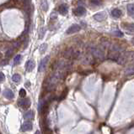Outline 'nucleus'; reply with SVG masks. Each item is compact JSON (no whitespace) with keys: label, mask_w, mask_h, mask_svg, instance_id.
<instances>
[{"label":"nucleus","mask_w":134,"mask_h":134,"mask_svg":"<svg viewBox=\"0 0 134 134\" xmlns=\"http://www.w3.org/2000/svg\"><path fill=\"white\" fill-rule=\"evenodd\" d=\"M80 56V52L73 48H68L62 53V56L67 60H76Z\"/></svg>","instance_id":"1"},{"label":"nucleus","mask_w":134,"mask_h":134,"mask_svg":"<svg viewBox=\"0 0 134 134\" xmlns=\"http://www.w3.org/2000/svg\"><path fill=\"white\" fill-rule=\"evenodd\" d=\"M89 51L92 56H93L95 59L99 60H103L105 59V53L100 48L95 46H92L89 49Z\"/></svg>","instance_id":"2"},{"label":"nucleus","mask_w":134,"mask_h":134,"mask_svg":"<svg viewBox=\"0 0 134 134\" xmlns=\"http://www.w3.org/2000/svg\"><path fill=\"white\" fill-rule=\"evenodd\" d=\"M49 59H50V56H47L41 60V61L40 62V65H39V68H38V70L40 72H43L44 70H46L47 63H48V61H49Z\"/></svg>","instance_id":"3"},{"label":"nucleus","mask_w":134,"mask_h":134,"mask_svg":"<svg viewBox=\"0 0 134 134\" xmlns=\"http://www.w3.org/2000/svg\"><path fill=\"white\" fill-rule=\"evenodd\" d=\"M81 30V27L78 24H72L66 31L67 35H72V34L77 33Z\"/></svg>","instance_id":"4"},{"label":"nucleus","mask_w":134,"mask_h":134,"mask_svg":"<svg viewBox=\"0 0 134 134\" xmlns=\"http://www.w3.org/2000/svg\"><path fill=\"white\" fill-rule=\"evenodd\" d=\"M18 105L22 107V108H28L30 106V100L29 98H25V99H21L18 101Z\"/></svg>","instance_id":"5"},{"label":"nucleus","mask_w":134,"mask_h":134,"mask_svg":"<svg viewBox=\"0 0 134 134\" xmlns=\"http://www.w3.org/2000/svg\"><path fill=\"white\" fill-rule=\"evenodd\" d=\"M106 17H107V14L106 12H100V13H98V14L94 15V19L96 21H99V22L106 20Z\"/></svg>","instance_id":"6"},{"label":"nucleus","mask_w":134,"mask_h":134,"mask_svg":"<svg viewBox=\"0 0 134 134\" xmlns=\"http://www.w3.org/2000/svg\"><path fill=\"white\" fill-rule=\"evenodd\" d=\"M74 14L77 15V16H83L86 14V9L82 6H78L76 8V9L74 10Z\"/></svg>","instance_id":"7"},{"label":"nucleus","mask_w":134,"mask_h":134,"mask_svg":"<svg viewBox=\"0 0 134 134\" xmlns=\"http://www.w3.org/2000/svg\"><path fill=\"white\" fill-rule=\"evenodd\" d=\"M35 61L32 60H28L27 62H26V64H25V70H26V71H28V72H30V71H32V70H34V68H35Z\"/></svg>","instance_id":"8"},{"label":"nucleus","mask_w":134,"mask_h":134,"mask_svg":"<svg viewBox=\"0 0 134 134\" xmlns=\"http://www.w3.org/2000/svg\"><path fill=\"white\" fill-rule=\"evenodd\" d=\"M58 12L60 13V14L63 15V16H65L68 12V7L67 4H61L58 8Z\"/></svg>","instance_id":"9"},{"label":"nucleus","mask_w":134,"mask_h":134,"mask_svg":"<svg viewBox=\"0 0 134 134\" xmlns=\"http://www.w3.org/2000/svg\"><path fill=\"white\" fill-rule=\"evenodd\" d=\"M32 127H33V125L30 122H25L22 125L21 129H22L23 132H28V131L32 130Z\"/></svg>","instance_id":"10"},{"label":"nucleus","mask_w":134,"mask_h":134,"mask_svg":"<svg viewBox=\"0 0 134 134\" xmlns=\"http://www.w3.org/2000/svg\"><path fill=\"white\" fill-rule=\"evenodd\" d=\"M34 117H35V114H34L33 111H28L27 112H25L24 114V118L25 120H27V122H30V121L34 119Z\"/></svg>","instance_id":"11"},{"label":"nucleus","mask_w":134,"mask_h":134,"mask_svg":"<svg viewBox=\"0 0 134 134\" xmlns=\"http://www.w3.org/2000/svg\"><path fill=\"white\" fill-rule=\"evenodd\" d=\"M4 96L6 97L7 99H13L14 96V94L13 93V91L11 90H9V89H6V90H4Z\"/></svg>","instance_id":"12"},{"label":"nucleus","mask_w":134,"mask_h":134,"mask_svg":"<svg viewBox=\"0 0 134 134\" xmlns=\"http://www.w3.org/2000/svg\"><path fill=\"white\" fill-rule=\"evenodd\" d=\"M122 11H121L119 9H114L111 11L112 17L115 18V19H118V18H120L121 16H122Z\"/></svg>","instance_id":"13"},{"label":"nucleus","mask_w":134,"mask_h":134,"mask_svg":"<svg viewBox=\"0 0 134 134\" xmlns=\"http://www.w3.org/2000/svg\"><path fill=\"white\" fill-rule=\"evenodd\" d=\"M124 28L128 34H134V23H127Z\"/></svg>","instance_id":"14"},{"label":"nucleus","mask_w":134,"mask_h":134,"mask_svg":"<svg viewBox=\"0 0 134 134\" xmlns=\"http://www.w3.org/2000/svg\"><path fill=\"white\" fill-rule=\"evenodd\" d=\"M127 9L128 14H129L130 16L134 18V4H128L127 7Z\"/></svg>","instance_id":"15"},{"label":"nucleus","mask_w":134,"mask_h":134,"mask_svg":"<svg viewBox=\"0 0 134 134\" xmlns=\"http://www.w3.org/2000/svg\"><path fill=\"white\" fill-rule=\"evenodd\" d=\"M125 75H134V65H131V66L127 67V69L125 70Z\"/></svg>","instance_id":"16"},{"label":"nucleus","mask_w":134,"mask_h":134,"mask_svg":"<svg viewBox=\"0 0 134 134\" xmlns=\"http://www.w3.org/2000/svg\"><path fill=\"white\" fill-rule=\"evenodd\" d=\"M41 9H42L43 11L46 12L48 10V2L47 1H41Z\"/></svg>","instance_id":"17"},{"label":"nucleus","mask_w":134,"mask_h":134,"mask_svg":"<svg viewBox=\"0 0 134 134\" xmlns=\"http://www.w3.org/2000/svg\"><path fill=\"white\" fill-rule=\"evenodd\" d=\"M12 80H13V81H14V82H15V83H19L20 81V80H21V77H20V75L14 74V75H13Z\"/></svg>","instance_id":"18"},{"label":"nucleus","mask_w":134,"mask_h":134,"mask_svg":"<svg viewBox=\"0 0 134 134\" xmlns=\"http://www.w3.org/2000/svg\"><path fill=\"white\" fill-rule=\"evenodd\" d=\"M21 59H22V56H20V55H18V56H16L14 57V65H19L20 61H21Z\"/></svg>","instance_id":"19"},{"label":"nucleus","mask_w":134,"mask_h":134,"mask_svg":"<svg viewBox=\"0 0 134 134\" xmlns=\"http://www.w3.org/2000/svg\"><path fill=\"white\" fill-rule=\"evenodd\" d=\"M46 49H47V44L46 43H44L40 46V48H39V51H40L41 54H44L45 51L46 50Z\"/></svg>","instance_id":"20"},{"label":"nucleus","mask_w":134,"mask_h":134,"mask_svg":"<svg viewBox=\"0 0 134 134\" xmlns=\"http://www.w3.org/2000/svg\"><path fill=\"white\" fill-rule=\"evenodd\" d=\"M82 61H83V63H85V64H92V63H93V60H92L89 56H85L82 60Z\"/></svg>","instance_id":"21"},{"label":"nucleus","mask_w":134,"mask_h":134,"mask_svg":"<svg viewBox=\"0 0 134 134\" xmlns=\"http://www.w3.org/2000/svg\"><path fill=\"white\" fill-rule=\"evenodd\" d=\"M46 33V28H41L39 31V39H42Z\"/></svg>","instance_id":"22"},{"label":"nucleus","mask_w":134,"mask_h":134,"mask_svg":"<svg viewBox=\"0 0 134 134\" xmlns=\"http://www.w3.org/2000/svg\"><path fill=\"white\" fill-rule=\"evenodd\" d=\"M90 4L93 5V6H100L102 4V2L99 1V0H93V1H90Z\"/></svg>","instance_id":"23"},{"label":"nucleus","mask_w":134,"mask_h":134,"mask_svg":"<svg viewBox=\"0 0 134 134\" xmlns=\"http://www.w3.org/2000/svg\"><path fill=\"white\" fill-rule=\"evenodd\" d=\"M68 90L66 88L65 90L62 91V94L61 95V96L59 97V101H62V100H63L65 97H66V96H67V94H68Z\"/></svg>","instance_id":"24"},{"label":"nucleus","mask_w":134,"mask_h":134,"mask_svg":"<svg viewBox=\"0 0 134 134\" xmlns=\"http://www.w3.org/2000/svg\"><path fill=\"white\" fill-rule=\"evenodd\" d=\"M112 34L114 35L115 36H117V37H122L123 36V33L121 32L120 30H115V31H113Z\"/></svg>","instance_id":"25"},{"label":"nucleus","mask_w":134,"mask_h":134,"mask_svg":"<svg viewBox=\"0 0 134 134\" xmlns=\"http://www.w3.org/2000/svg\"><path fill=\"white\" fill-rule=\"evenodd\" d=\"M20 97H25L26 96V91L25 89H20Z\"/></svg>","instance_id":"26"},{"label":"nucleus","mask_w":134,"mask_h":134,"mask_svg":"<svg viewBox=\"0 0 134 134\" xmlns=\"http://www.w3.org/2000/svg\"><path fill=\"white\" fill-rule=\"evenodd\" d=\"M4 80H5V76H4V73L0 72V83L4 82Z\"/></svg>","instance_id":"27"},{"label":"nucleus","mask_w":134,"mask_h":134,"mask_svg":"<svg viewBox=\"0 0 134 134\" xmlns=\"http://www.w3.org/2000/svg\"><path fill=\"white\" fill-rule=\"evenodd\" d=\"M57 18V14H56V12H53L52 14H51V19L53 20V19H56Z\"/></svg>","instance_id":"28"},{"label":"nucleus","mask_w":134,"mask_h":134,"mask_svg":"<svg viewBox=\"0 0 134 134\" xmlns=\"http://www.w3.org/2000/svg\"><path fill=\"white\" fill-rule=\"evenodd\" d=\"M12 53H13V49H9L7 52H6V57H10L11 56V55H12Z\"/></svg>","instance_id":"29"},{"label":"nucleus","mask_w":134,"mask_h":134,"mask_svg":"<svg viewBox=\"0 0 134 134\" xmlns=\"http://www.w3.org/2000/svg\"><path fill=\"white\" fill-rule=\"evenodd\" d=\"M43 134H52V132L49 129V128H46V129H44Z\"/></svg>","instance_id":"30"},{"label":"nucleus","mask_w":134,"mask_h":134,"mask_svg":"<svg viewBox=\"0 0 134 134\" xmlns=\"http://www.w3.org/2000/svg\"><path fill=\"white\" fill-rule=\"evenodd\" d=\"M36 134H41L40 131H36Z\"/></svg>","instance_id":"31"},{"label":"nucleus","mask_w":134,"mask_h":134,"mask_svg":"<svg viewBox=\"0 0 134 134\" xmlns=\"http://www.w3.org/2000/svg\"><path fill=\"white\" fill-rule=\"evenodd\" d=\"M2 57H3V55H2L1 52H0V59H2Z\"/></svg>","instance_id":"32"},{"label":"nucleus","mask_w":134,"mask_h":134,"mask_svg":"<svg viewBox=\"0 0 134 134\" xmlns=\"http://www.w3.org/2000/svg\"><path fill=\"white\" fill-rule=\"evenodd\" d=\"M132 44H134V37L132 38Z\"/></svg>","instance_id":"33"},{"label":"nucleus","mask_w":134,"mask_h":134,"mask_svg":"<svg viewBox=\"0 0 134 134\" xmlns=\"http://www.w3.org/2000/svg\"><path fill=\"white\" fill-rule=\"evenodd\" d=\"M132 64H133V65H134V59L132 60Z\"/></svg>","instance_id":"34"},{"label":"nucleus","mask_w":134,"mask_h":134,"mask_svg":"<svg viewBox=\"0 0 134 134\" xmlns=\"http://www.w3.org/2000/svg\"><path fill=\"white\" fill-rule=\"evenodd\" d=\"M0 91H1V88H0Z\"/></svg>","instance_id":"35"},{"label":"nucleus","mask_w":134,"mask_h":134,"mask_svg":"<svg viewBox=\"0 0 134 134\" xmlns=\"http://www.w3.org/2000/svg\"><path fill=\"white\" fill-rule=\"evenodd\" d=\"M0 134H1V133H0Z\"/></svg>","instance_id":"36"}]
</instances>
